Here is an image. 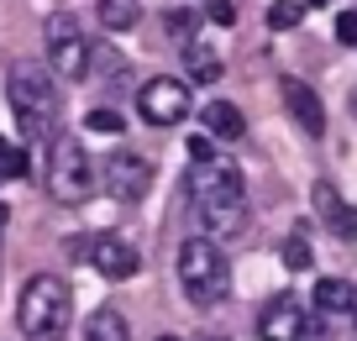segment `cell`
<instances>
[{"label":"cell","instance_id":"cell-1","mask_svg":"<svg viewBox=\"0 0 357 341\" xmlns=\"http://www.w3.org/2000/svg\"><path fill=\"white\" fill-rule=\"evenodd\" d=\"M184 195L200 210L205 226L215 232H236L247 215V179L231 158H211V163H195L190 179H184Z\"/></svg>","mask_w":357,"mask_h":341},{"label":"cell","instance_id":"cell-2","mask_svg":"<svg viewBox=\"0 0 357 341\" xmlns=\"http://www.w3.org/2000/svg\"><path fill=\"white\" fill-rule=\"evenodd\" d=\"M16 320H22L26 341H63L68 320H74V294L58 273H37L22 284V299H16Z\"/></svg>","mask_w":357,"mask_h":341},{"label":"cell","instance_id":"cell-3","mask_svg":"<svg viewBox=\"0 0 357 341\" xmlns=\"http://www.w3.org/2000/svg\"><path fill=\"white\" fill-rule=\"evenodd\" d=\"M6 95H11V110H16V121H22V132L32 142H53V121H58V110H63V100L53 89V74L43 63H16L11 79H6Z\"/></svg>","mask_w":357,"mask_h":341},{"label":"cell","instance_id":"cell-4","mask_svg":"<svg viewBox=\"0 0 357 341\" xmlns=\"http://www.w3.org/2000/svg\"><path fill=\"white\" fill-rule=\"evenodd\" d=\"M178 284H184V294H190L195 305H221V299L231 294V268H226L221 247L205 242V236L184 242L178 247Z\"/></svg>","mask_w":357,"mask_h":341},{"label":"cell","instance_id":"cell-5","mask_svg":"<svg viewBox=\"0 0 357 341\" xmlns=\"http://www.w3.org/2000/svg\"><path fill=\"white\" fill-rule=\"evenodd\" d=\"M95 189V163H89L84 142L79 137H53L47 142V195L63 199V205H79Z\"/></svg>","mask_w":357,"mask_h":341},{"label":"cell","instance_id":"cell-6","mask_svg":"<svg viewBox=\"0 0 357 341\" xmlns=\"http://www.w3.org/2000/svg\"><path fill=\"white\" fill-rule=\"evenodd\" d=\"M43 37H47V74H58V79H84L89 74V43L79 37L74 16H53L43 26Z\"/></svg>","mask_w":357,"mask_h":341},{"label":"cell","instance_id":"cell-7","mask_svg":"<svg viewBox=\"0 0 357 341\" xmlns=\"http://www.w3.org/2000/svg\"><path fill=\"white\" fill-rule=\"evenodd\" d=\"M137 110H142V121H153V126H178L190 116V84L174 79V74L147 79V84L137 89Z\"/></svg>","mask_w":357,"mask_h":341},{"label":"cell","instance_id":"cell-8","mask_svg":"<svg viewBox=\"0 0 357 341\" xmlns=\"http://www.w3.org/2000/svg\"><path fill=\"white\" fill-rule=\"evenodd\" d=\"M100 179H105V189H111V195L121 199V205H137V199L147 195V184H153V163L121 147V153H111V158H105Z\"/></svg>","mask_w":357,"mask_h":341},{"label":"cell","instance_id":"cell-9","mask_svg":"<svg viewBox=\"0 0 357 341\" xmlns=\"http://www.w3.org/2000/svg\"><path fill=\"white\" fill-rule=\"evenodd\" d=\"M310 326V310L294 305V299H273V305L257 315V336L263 341H300Z\"/></svg>","mask_w":357,"mask_h":341},{"label":"cell","instance_id":"cell-10","mask_svg":"<svg viewBox=\"0 0 357 341\" xmlns=\"http://www.w3.org/2000/svg\"><path fill=\"white\" fill-rule=\"evenodd\" d=\"M279 95H284V105H289V116L305 126V137H321L326 132V105H321V95H315L305 79H279Z\"/></svg>","mask_w":357,"mask_h":341},{"label":"cell","instance_id":"cell-11","mask_svg":"<svg viewBox=\"0 0 357 341\" xmlns=\"http://www.w3.org/2000/svg\"><path fill=\"white\" fill-rule=\"evenodd\" d=\"M84 252H89V263L100 268L105 278H116V284H121V278H132L137 268H142L137 247H132V242H121V236H95V242H89Z\"/></svg>","mask_w":357,"mask_h":341},{"label":"cell","instance_id":"cell-12","mask_svg":"<svg viewBox=\"0 0 357 341\" xmlns=\"http://www.w3.org/2000/svg\"><path fill=\"white\" fill-rule=\"evenodd\" d=\"M315 210L326 215L331 236H342V242H357V205H342L331 184H315Z\"/></svg>","mask_w":357,"mask_h":341},{"label":"cell","instance_id":"cell-13","mask_svg":"<svg viewBox=\"0 0 357 341\" xmlns=\"http://www.w3.org/2000/svg\"><path fill=\"white\" fill-rule=\"evenodd\" d=\"M352 299H357V284L347 278H315V294H310V310L315 315H352Z\"/></svg>","mask_w":357,"mask_h":341},{"label":"cell","instance_id":"cell-14","mask_svg":"<svg viewBox=\"0 0 357 341\" xmlns=\"http://www.w3.org/2000/svg\"><path fill=\"white\" fill-rule=\"evenodd\" d=\"M200 116H205V137H221V142H236V137L247 132L242 110H236L231 100H211V105H205Z\"/></svg>","mask_w":357,"mask_h":341},{"label":"cell","instance_id":"cell-15","mask_svg":"<svg viewBox=\"0 0 357 341\" xmlns=\"http://www.w3.org/2000/svg\"><path fill=\"white\" fill-rule=\"evenodd\" d=\"M95 16H100V26H111V32H132V26L142 22V6H137V0H100Z\"/></svg>","mask_w":357,"mask_h":341},{"label":"cell","instance_id":"cell-16","mask_svg":"<svg viewBox=\"0 0 357 341\" xmlns=\"http://www.w3.org/2000/svg\"><path fill=\"white\" fill-rule=\"evenodd\" d=\"M84 341H132V336H126L121 310H95L89 326H84Z\"/></svg>","mask_w":357,"mask_h":341},{"label":"cell","instance_id":"cell-17","mask_svg":"<svg viewBox=\"0 0 357 341\" xmlns=\"http://www.w3.org/2000/svg\"><path fill=\"white\" fill-rule=\"evenodd\" d=\"M89 74H100V79H121V74H126V58L116 53V47H105V43H89Z\"/></svg>","mask_w":357,"mask_h":341},{"label":"cell","instance_id":"cell-18","mask_svg":"<svg viewBox=\"0 0 357 341\" xmlns=\"http://www.w3.org/2000/svg\"><path fill=\"white\" fill-rule=\"evenodd\" d=\"M190 79L195 84H215V79H221V58H215L211 47H190Z\"/></svg>","mask_w":357,"mask_h":341},{"label":"cell","instance_id":"cell-19","mask_svg":"<svg viewBox=\"0 0 357 341\" xmlns=\"http://www.w3.org/2000/svg\"><path fill=\"white\" fill-rule=\"evenodd\" d=\"M300 22H305L300 0H273V6H268V26H273V32H294Z\"/></svg>","mask_w":357,"mask_h":341},{"label":"cell","instance_id":"cell-20","mask_svg":"<svg viewBox=\"0 0 357 341\" xmlns=\"http://www.w3.org/2000/svg\"><path fill=\"white\" fill-rule=\"evenodd\" d=\"M84 132H100V137H116V132H126V116L121 110H111V105H95L84 116Z\"/></svg>","mask_w":357,"mask_h":341},{"label":"cell","instance_id":"cell-21","mask_svg":"<svg viewBox=\"0 0 357 341\" xmlns=\"http://www.w3.org/2000/svg\"><path fill=\"white\" fill-rule=\"evenodd\" d=\"M315 263V252H310V242L305 236H289L284 242V268H294V273H305V268Z\"/></svg>","mask_w":357,"mask_h":341},{"label":"cell","instance_id":"cell-22","mask_svg":"<svg viewBox=\"0 0 357 341\" xmlns=\"http://www.w3.org/2000/svg\"><path fill=\"white\" fill-rule=\"evenodd\" d=\"M168 37L190 43V37H195V11H168Z\"/></svg>","mask_w":357,"mask_h":341},{"label":"cell","instance_id":"cell-23","mask_svg":"<svg viewBox=\"0 0 357 341\" xmlns=\"http://www.w3.org/2000/svg\"><path fill=\"white\" fill-rule=\"evenodd\" d=\"M190 158H195V163H211V158H221V153H215V137H190Z\"/></svg>","mask_w":357,"mask_h":341},{"label":"cell","instance_id":"cell-24","mask_svg":"<svg viewBox=\"0 0 357 341\" xmlns=\"http://www.w3.org/2000/svg\"><path fill=\"white\" fill-rule=\"evenodd\" d=\"M336 43L357 47V11H342V16H336Z\"/></svg>","mask_w":357,"mask_h":341},{"label":"cell","instance_id":"cell-25","mask_svg":"<svg viewBox=\"0 0 357 341\" xmlns=\"http://www.w3.org/2000/svg\"><path fill=\"white\" fill-rule=\"evenodd\" d=\"M205 22H215V26H231V22H236V6H231V0H211Z\"/></svg>","mask_w":357,"mask_h":341},{"label":"cell","instance_id":"cell-26","mask_svg":"<svg viewBox=\"0 0 357 341\" xmlns=\"http://www.w3.org/2000/svg\"><path fill=\"white\" fill-rule=\"evenodd\" d=\"M22 174H26V153H22V147H11V158L0 163V179H22Z\"/></svg>","mask_w":357,"mask_h":341},{"label":"cell","instance_id":"cell-27","mask_svg":"<svg viewBox=\"0 0 357 341\" xmlns=\"http://www.w3.org/2000/svg\"><path fill=\"white\" fill-rule=\"evenodd\" d=\"M300 341H331V336H326V326H321V315H315V310H310V326H305V336Z\"/></svg>","mask_w":357,"mask_h":341},{"label":"cell","instance_id":"cell-28","mask_svg":"<svg viewBox=\"0 0 357 341\" xmlns=\"http://www.w3.org/2000/svg\"><path fill=\"white\" fill-rule=\"evenodd\" d=\"M11 147H16L11 137H0V163H6V158H11Z\"/></svg>","mask_w":357,"mask_h":341},{"label":"cell","instance_id":"cell-29","mask_svg":"<svg viewBox=\"0 0 357 341\" xmlns=\"http://www.w3.org/2000/svg\"><path fill=\"white\" fill-rule=\"evenodd\" d=\"M352 331H357V299H352Z\"/></svg>","mask_w":357,"mask_h":341},{"label":"cell","instance_id":"cell-30","mask_svg":"<svg viewBox=\"0 0 357 341\" xmlns=\"http://www.w3.org/2000/svg\"><path fill=\"white\" fill-rule=\"evenodd\" d=\"M300 6H326V0H300Z\"/></svg>","mask_w":357,"mask_h":341},{"label":"cell","instance_id":"cell-31","mask_svg":"<svg viewBox=\"0 0 357 341\" xmlns=\"http://www.w3.org/2000/svg\"><path fill=\"white\" fill-rule=\"evenodd\" d=\"M0 226H6V205H0Z\"/></svg>","mask_w":357,"mask_h":341},{"label":"cell","instance_id":"cell-32","mask_svg":"<svg viewBox=\"0 0 357 341\" xmlns=\"http://www.w3.org/2000/svg\"><path fill=\"white\" fill-rule=\"evenodd\" d=\"M158 341H178V336H158Z\"/></svg>","mask_w":357,"mask_h":341},{"label":"cell","instance_id":"cell-33","mask_svg":"<svg viewBox=\"0 0 357 341\" xmlns=\"http://www.w3.org/2000/svg\"><path fill=\"white\" fill-rule=\"evenodd\" d=\"M205 341H226V336H205Z\"/></svg>","mask_w":357,"mask_h":341}]
</instances>
